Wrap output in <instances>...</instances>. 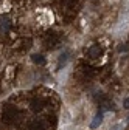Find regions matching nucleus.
I'll return each mask as SVG.
<instances>
[{
  "label": "nucleus",
  "instance_id": "1",
  "mask_svg": "<svg viewBox=\"0 0 129 130\" xmlns=\"http://www.w3.org/2000/svg\"><path fill=\"white\" fill-rule=\"evenodd\" d=\"M101 122H103V113L100 111L98 115H96V116L93 118V121L90 122V128H96V127H98V125H100Z\"/></svg>",
  "mask_w": 129,
  "mask_h": 130
},
{
  "label": "nucleus",
  "instance_id": "2",
  "mask_svg": "<svg viewBox=\"0 0 129 130\" xmlns=\"http://www.w3.org/2000/svg\"><path fill=\"white\" fill-rule=\"evenodd\" d=\"M100 46H92L90 50H89V54H90V57H96V56H100Z\"/></svg>",
  "mask_w": 129,
  "mask_h": 130
},
{
  "label": "nucleus",
  "instance_id": "3",
  "mask_svg": "<svg viewBox=\"0 0 129 130\" xmlns=\"http://www.w3.org/2000/svg\"><path fill=\"white\" fill-rule=\"evenodd\" d=\"M33 62L37 63V65H44V63H45V59H44L41 54H34V56H33Z\"/></svg>",
  "mask_w": 129,
  "mask_h": 130
},
{
  "label": "nucleus",
  "instance_id": "4",
  "mask_svg": "<svg viewBox=\"0 0 129 130\" xmlns=\"http://www.w3.org/2000/svg\"><path fill=\"white\" fill-rule=\"evenodd\" d=\"M67 56H69V53H67V51L64 53V54H61V59H59V67L66 63V60H67Z\"/></svg>",
  "mask_w": 129,
  "mask_h": 130
},
{
  "label": "nucleus",
  "instance_id": "5",
  "mask_svg": "<svg viewBox=\"0 0 129 130\" xmlns=\"http://www.w3.org/2000/svg\"><path fill=\"white\" fill-rule=\"evenodd\" d=\"M123 105H124V108H129V98H126L123 101Z\"/></svg>",
  "mask_w": 129,
  "mask_h": 130
}]
</instances>
